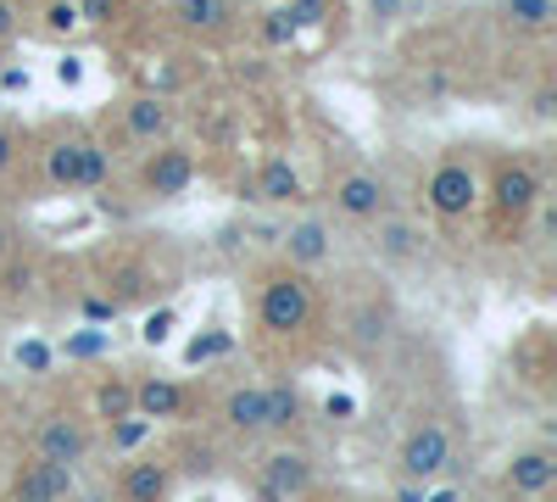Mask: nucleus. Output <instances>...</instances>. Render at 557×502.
<instances>
[{
	"label": "nucleus",
	"instance_id": "1",
	"mask_svg": "<svg viewBox=\"0 0 557 502\" xmlns=\"http://www.w3.org/2000/svg\"><path fill=\"white\" fill-rule=\"evenodd\" d=\"M312 313H318V296H312L307 268H290L285 262V268L262 273V285H257V325H262V335L296 341L312 325Z\"/></svg>",
	"mask_w": 557,
	"mask_h": 502
},
{
	"label": "nucleus",
	"instance_id": "2",
	"mask_svg": "<svg viewBox=\"0 0 557 502\" xmlns=\"http://www.w3.org/2000/svg\"><path fill=\"white\" fill-rule=\"evenodd\" d=\"M312 486H318L312 452H301V446H290L285 436H278V446L257 464V497L262 502H301V497H312Z\"/></svg>",
	"mask_w": 557,
	"mask_h": 502
},
{
	"label": "nucleus",
	"instance_id": "3",
	"mask_svg": "<svg viewBox=\"0 0 557 502\" xmlns=\"http://www.w3.org/2000/svg\"><path fill=\"white\" fill-rule=\"evenodd\" d=\"M480 196H485V185H480L474 162H462V157H446V162H435L430 185H424V201H430V212H435L441 223L469 218V212L480 207Z\"/></svg>",
	"mask_w": 557,
	"mask_h": 502
},
{
	"label": "nucleus",
	"instance_id": "4",
	"mask_svg": "<svg viewBox=\"0 0 557 502\" xmlns=\"http://www.w3.org/2000/svg\"><path fill=\"white\" fill-rule=\"evenodd\" d=\"M45 179H51L57 191H96V185H107V151L96 140L67 134V140H57L45 151Z\"/></svg>",
	"mask_w": 557,
	"mask_h": 502
},
{
	"label": "nucleus",
	"instance_id": "5",
	"mask_svg": "<svg viewBox=\"0 0 557 502\" xmlns=\"http://www.w3.org/2000/svg\"><path fill=\"white\" fill-rule=\"evenodd\" d=\"M491 212H496V223H524L535 207H541V173H535V162H524V157H513V162H496V173H491Z\"/></svg>",
	"mask_w": 557,
	"mask_h": 502
},
{
	"label": "nucleus",
	"instance_id": "6",
	"mask_svg": "<svg viewBox=\"0 0 557 502\" xmlns=\"http://www.w3.org/2000/svg\"><path fill=\"white\" fill-rule=\"evenodd\" d=\"M396 469L401 480H418V486H430L451 469V430L441 419H424V425H412L401 452H396Z\"/></svg>",
	"mask_w": 557,
	"mask_h": 502
},
{
	"label": "nucleus",
	"instance_id": "7",
	"mask_svg": "<svg viewBox=\"0 0 557 502\" xmlns=\"http://www.w3.org/2000/svg\"><path fill=\"white\" fill-rule=\"evenodd\" d=\"M190 185H196V157L173 140L151 146L146 168H139V191L157 201H178V196H190Z\"/></svg>",
	"mask_w": 557,
	"mask_h": 502
},
{
	"label": "nucleus",
	"instance_id": "8",
	"mask_svg": "<svg viewBox=\"0 0 557 502\" xmlns=\"http://www.w3.org/2000/svg\"><path fill=\"white\" fill-rule=\"evenodd\" d=\"M89 452H96V430H89L84 419H73V414H51V419H39V430H34V458H45V464H84Z\"/></svg>",
	"mask_w": 557,
	"mask_h": 502
},
{
	"label": "nucleus",
	"instance_id": "9",
	"mask_svg": "<svg viewBox=\"0 0 557 502\" xmlns=\"http://www.w3.org/2000/svg\"><path fill=\"white\" fill-rule=\"evenodd\" d=\"M330 201H335V212L351 218V223H374V218L391 212V185H385L380 173H368V168H351V173L335 179Z\"/></svg>",
	"mask_w": 557,
	"mask_h": 502
},
{
	"label": "nucleus",
	"instance_id": "10",
	"mask_svg": "<svg viewBox=\"0 0 557 502\" xmlns=\"http://www.w3.org/2000/svg\"><path fill=\"white\" fill-rule=\"evenodd\" d=\"M374 257L380 262H391V268H418L430 257V235L418 230L412 218H396V212H385V218H374Z\"/></svg>",
	"mask_w": 557,
	"mask_h": 502
},
{
	"label": "nucleus",
	"instance_id": "11",
	"mask_svg": "<svg viewBox=\"0 0 557 502\" xmlns=\"http://www.w3.org/2000/svg\"><path fill=\"white\" fill-rule=\"evenodd\" d=\"M502 486L507 497H524V502H541L552 486H557V452L552 446H519L502 469Z\"/></svg>",
	"mask_w": 557,
	"mask_h": 502
},
{
	"label": "nucleus",
	"instance_id": "12",
	"mask_svg": "<svg viewBox=\"0 0 557 502\" xmlns=\"http://www.w3.org/2000/svg\"><path fill=\"white\" fill-rule=\"evenodd\" d=\"M73 491H78L73 464H45V458H34V464H23V469L12 475L7 502H67Z\"/></svg>",
	"mask_w": 557,
	"mask_h": 502
},
{
	"label": "nucleus",
	"instance_id": "13",
	"mask_svg": "<svg viewBox=\"0 0 557 502\" xmlns=\"http://www.w3.org/2000/svg\"><path fill=\"white\" fill-rule=\"evenodd\" d=\"M178 486V469L168 458H134L117 475V502H168Z\"/></svg>",
	"mask_w": 557,
	"mask_h": 502
},
{
	"label": "nucleus",
	"instance_id": "14",
	"mask_svg": "<svg viewBox=\"0 0 557 502\" xmlns=\"http://www.w3.org/2000/svg\"><path fill=\"white\" fill-rule=\"evenodd\" d=\"M278 246H285V262L290 268H323V262H335V230L323 218H296Z\"/></svg>",
	"mask_w": 557,
	"mask_h": 502
},
{
	"label": "nucleus",
	"instance_id": "15",
	"mask_svg": "<svg viewBox=\"0 0 557 502\" xmlns=\"http://www.w3.org/2000/svg\"><path fill=\"white\" fill-rule=\"evenodd\" d=\"M123 128H128V140H139V146H162V140H173L178 118H173V107L162 96H128L123 101Z\"/></svg>",
	"mask_w": 557,
	"mask_h": 502
},
{
	"label": "nucleus",
	"instance_id": "16",
	"mask_svg": "<svg viewBox=\"0 0 557 502\" xmlns=\"http://www.w3.org/2000/svg\"><path fill=\"white\" fill-rule=\"evenodd\" d=\"M301 425V391L290 380L262 385V436H290Z\"/></svg>",
	"mask_w": 557,
	"mask_h": 502
},
{
	"label": "nucleus",
	"instance_id": "17",
	"mask_svg": "<svg viewBox=\"0 0 557 502\" xmlns=\"http://www.w3.org/2000/svg\"><path fill=\"white\" fill-rule=\"evenodd\" d=\"M184 407H190L184 385H173V380H134V414L139 419H178Z\"/></svg>",
	"mask_w": 557,
	"mask_h": 502
},
{
	"label": "nucleus",
	"instance_id": "18",
	"mask_svg": "<svg viewBox=\"0 0 557 502\" xmlns=\"http://www.w3.org/2000/svg\"><path fill=\"white\" fill-rule=\"evenodd\" d=\"M223 425L235 430L240 441H257L262 436V385H235L223 396Z\"/></svg>",
	"mask_w": 557,
	"mask_h": 502
},
{
	"label": "nucleus",
	"instance_id": "19",
	"mask_svg": "<svg viewBox=\"0 0 557 502\" xmlns=\"http://www.w3.org/2000/svg\"><path fill=\"white\" fill-rule=\"evenodd\" d=\"M251 196L268 201V207H290V201H301V173H296L285 157H268L262 173H257V191H251Z\"/></svg>",
	"mask_w": 557,
	"mask_h": 502
},
{
	"label": "nucleus",
	"instance_id": "20",
	"mask_svg": "<svg viewBox=\"0 0 557 502\" xmlns=\"http://www.w3.org/2000/svg\"><path fill=\"white\" fill-rule=\"evenodd\" d=\"M385 335H391V307L368 302V307H357V313H351V325H346V341H351L357 352H374V346H380Z\"/></svg>",
	"mask_w": 557,
	"mask_h": 502
},
{
	"label": "nucleus",
	"instance_id": "21",
	"mask_svg": "<svg viewBox=\"0 0 557 502\" xmlns=\"http://www.w3.org/2000/svg\"><path fill=\"white\" fill-rule=\"evenodd\" d=\"M502 23L519 34H546L557 23V0H502Z\"/></svg>",
	"mask_w": 557,
	"mask_h": 502
},
{
	"label": "nucleus",
	"instance_id": "22",
	"mask_svg": "<svg viewBox=\"0 0 557 502\" xmlns=\"http://www.w3.org/2000/svg\"><path fill=\"white\" fill-rule=\"evenodd\" d=\"M178 23L196 28V34H212V28L228 23V7L223 0H178Z\"/></svg>",
	"mask_w": 557,
	"mask_h": 502
},
{
	"label": "nucleus",
	"instance_id": "23",
	"mask_svg": "<svg viewBox=\"0 0 557 502\" xmlns=\"http://www.w3.org/2000/svg\"><path fill=\"white\" fill-rule=\"evenodd\" d=\"M96 414L101 419H128L134 414V380H107L96 391Z\"/></svg>",
	"mask_w": 557,
	"mask_h": 502
},
{
	"label": "nucleus",
	"instance_id": "24",
	"mask_svg": "<svg viewBox=\"0 0 557 502\" xmlns=\"http://www.w3.org/2000/svg\"><path fill=\"white\" fill-rule=\"evenodd\" d=\"M78 23V0H51V7H45V28L51 34H67Z\"/></svg>",
	"mask_w": 557,
	"mask_h": 502
},
{
	"label": "nucleus",
	"instance_id": "25",
	"mask_svg": "<svg viewBox=\"0 0 557 502\" xmlns=\"http://www.w3.org/2000/svg\"><path fill=\"white\" fill-rule=\"evenodd\" d=\"M78 23H117V0H78Z\"/></svg>",
	"mask_w": 557,
	"mask_h": 502
},
{
	"label": "nucleus",
	"instance_id": "26",
	"mask_svg": "<svg viewBox=\"0 0 557 502\" xmlns=\"http://www.w3.org/2000/svg\"><path fill=\"white\" fill-rule=\"evenodd\" d=\"M23 157V140H17V128L0 123V173H12V162Z\"/></svg>",
	"mask_w": 557,
	"mask_h": 502
},
{
	"label": "nucleus",
	"instance_id": "27",
	"mask_svg": "<svg viewBox=\"0 0 557 502\" xmlns=\"http://www.w3.org/2000/svg\"><path fill=\"white\" fill-rule=\"evenodd\" d=\"M530 112H535V118H552V112H557V89H552V84H541L535 96H530Z\"/></svg>",
	"mask_w": 557,
	"mask_h": 502
},
{
	"label": "nucleus",
	"instance_id": "28",
	"mask_svg": "<svg viewBox=\"0 0 557 502\" xmlns=\"http://www.w3.org/2000/svg\"><path fill=\"white\" fill-rule=\"evenodd\" d=\"M17 23H23V17H17V7H12V0H0V45H7V39L17 34Z\"/></svg>",
	"mask_w": 557,
	"mask_h": 502
},
{
	"label": "nucleus",
	"instance_id": "29",
	"mask_svg": "<svg viewBox=\"0 0 557 502\" xmlns=\"http://www.w3.org/2000/svg\"><path fill=\"white\" fill-rule=\"evenodd\" d=\"M396 502H424V486H418V480H401V486H396Z\"/></svg>",
	"mask_w": 557,
	"mask_h": 502
},
{
	"label": "nucleus",
	"instance_id": "30",
	"mask_svg": "<svg viewBox=\"0 0 557 502\" xmlns=\"http://www.w3.org/2000/svg\"><path fill=\"white\" fill-rule=\"evenodd\" d=\"M7 257H12V223L0 218V262H7Z\"/></svg>",
	"mask_w": 557,
	"mask_h": 502
},
{
	"label": "nucleus",
	"instance_id": "31",
	"mask_svg": "<svg viewBox=\"0 0 557 502\" xmlns=\"http://www.w3.org/2000/svg\"><path fill=\"white\" fill-rule=\"evenodd\" d=\"M424 502H462V491H457V486H446V491H435V497L424 491Z\"/></svg>",
	"mask_w": 557,
	"mask_h": 502
},
{
	"label": "nucleus",
	"instance_id": "32",
	"mask_svg": "<svg viewBox=\"0 0 557 502\" xmlns=\"http://www.w3.org/2000/svg\"><path fill=\"white\" fill-rule=\"evenodd\" d=\"M67 502H112V491H84V497H78V491H73V497H67Z\"/></svg>",
	"mask_w": 557,
	"mask_h": 502
},
{
	"label": "nucleus",
	"instance_id": "33",
	"mask_svg": "<svg viewBox=\"0 0 557 502\" xmlns=\"http://www.w3.org/2000/svg\"><path fill=\"white\" fill-rule=\"evenodd\" d=\"M374 7H380L385 17H396V0H374Z\"/></svg>",
	"mask_w": 557,
	"mask_h": 502
}]
</instances>
